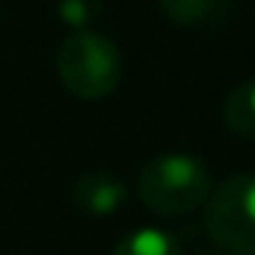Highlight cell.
I'll list each match as a JSON object with an SVG mask.
<instances>
[{
    "label": "cell",
    "instance_id": "6da1fadb",
    "mask_svg": "<svg viewBox=\"0 0 255 255\" xmlns=\"http://www.w3.org/2000/svg\"><path fill=\"white\" fill-rule=\"evenodd\" d=\"M213 180L192 153H159L138 174V198L156 216H183L207 204Z\"/></svg>",
    "mask_w": 255,
    "mask_h": 255
},
{
    "label": "cell",
    "instance_id": "7a4b0ae2",
    "mask_svg": "<svg viewBox=\"0 0 255 255\" xmlns=\"http://www.w3.org/2000/svg\"><path fill=\"white\" fill-rule=\"evenodd\" d=\"M57 75L78 99H102L120 84L123 60L111 39L93 30H72L54 54Z\"/></svg>",
    "mask_w": 255,
    "mask_h": 255
},
{
    "label": "cell",
    "instance_id": "3957f363",
    "mask_svg": "<svg viewBox=\"0 0 255 255\" xmlns=\"http://www.w3.org/2000/svg\"><path fill=\"white\" fill-rule=\"evenodd\" d=\"M204 228L219 249L255 255V174H231L210 192Z\"/></svg>",
    "mask_w": 255,
    "mask_h": 255
},
{
    "label": "cell",
    "instance_id": "277c9868",
    "mask_svg": "<svg viewBox=\"0 0 255 255\" xmlns=\"http://www.w3.org/2000/svg\"><path fill=\"white\" fill-rule=\"evenodd\" d=\"M123 201H126V186L120 183V177H114L108 171L81 174L72 186V204L90 216H108Z\"/></svg>",
    "mask_w": 255,
    "mask_h": 255
},
{
    "label": "cell",
    "instance_id": "5b68a950",
    "mask_svg": "<svg viewBox=\"0 0 255 255\" xmlns=\"http://www.w3.org/2000/svg\"><path fill=\"white\" fill-rule=\"evenodd\" d=\"M162 12L183 27L216 24L231 12V0H159Z\"/></svg>",
    "mask_w": 255,
    "mask_h": 255
},
{
    "label": "cell",
    "instance_id": "8992f818",
    "mask_svg": "<svg viewBox=\"0 0 255 255\" xmlns=\"http://www.w3.org/2000/svg\"><path fill=\"white\" fill-rule=\"evenodd\" d=\"M225 126L240 138H255V78L240 81L222 105Z\"/></svg>",
    "mask_w": 255,
    "mask_h": 255
},
{
    "label": "cell",
    "instance_id": "52a82bcc",
    "mask_svg": "<svg viewBox=\"0 0 255 255\" xmlns=\"http://www.w3.org/2000/svg\"><path fill=\"white\" fill-rule=\"evenodd\" d=\"M111 255H183L180 243L174 237H168L165 231L156 228H138L132 234H126Z\"/></svg>",
    "mask_w": 255,
    "mask_h": 255
},
{
    "label": "cell",
    "instance_id": "ba28073f",
    "mask_svg": "<svg viewBox=\"0 0 255 255\" xmlns=\"http://www.w3.org/2000/svg\"><path fill=\"white\" fill-rule=\"evenodd\" d=\"M102 12V0H57V15L72 30H87Z\"/></svg>",
    "mask_w": 255,
    "mask_h": 255
},
{
    "label": "cell",
    "instance_id": "9c48e42d",
    "mask_svg": "<svg viewBox=\"0 0 255 255\" xmlns=\"http://www.w3.org/2000/svg\"><path fill=\"white\" fill-rule=\"evenodd\" d=\"M195 255H231V252H225V249L213 246V249H201V252H195Z\"/></svg>",
    "mask_w": 255,
    "mask_h": 255
}]
</instances>
